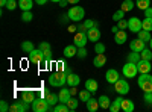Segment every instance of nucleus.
I'll list each match as a JSON object with an SVG mask.
<instances>
[{
    "instance_id": "obj_1",
    "label": "nucleus",
    "mask_w": 152,
    "mask_h": 112,
    "mask_svg": "<svg viewBox=\"0 0 152 112\" xmlns=\"http://www.w3.org/2000/svg\"><path fill=\"white\" fill-rule=\"evenodd\" d=\"M49 83L55 88H62L67 83V74L64 71H55L49 76Z\"/></svg>"
},
{
    "instance_id": "obj_2",
    "label": "nucleus",
    "mask_w": 152,
    "mask_h": 112,
    "mask_svg": "<svg viewBox=\"0 0 152 112\" xmlns=\"http://www.w3.org/2000/svg\"><path fill=\"white\" fill-rule=\"evenodd\" d=\"M137 83L143 92H152V76L149 73L140 74V77L137 79Z\"/></svg>"
},
{
    "instance_id": "obj_3",
    "label": "nucleus",
    "mask_w": 152,
    "mask_h": 112,
    "mask_svg": "<svg viewBox=\"0 0 152 112\" xmlns=\"http://www.w3.org/2000/svg\"><path fill=\"white\" fill-rule=\"evenodd\" d=\"M67 15H69V18L72 21H81L85 17V9L82 6H79V5H75V6H72L69 9Z\"/></svg>"
},
{
    "instance_id": "obj_4",
    "label": "nucleus",
    "mask_w": 152,
    "mask_h": 112,
    "mask_svg": "<svg viewBox=\"0 0 152 112\" xmlns=\"http://www.w3.org/2000/svg\"><path fill=\"white\" fill-rule=\"evenodd\" d=\"M31 108H32L34 112H46V111H50V109H52L44 97H41V98H35V100L32 102V105H31Z\"/></svg>"
},
{
    "instance_id": "obj_5",
    "label": "nucleus",
    "mask_w": 152,
    "mask_h": 112,
    "mask_svg": "<svg viewBox=\"0 0 152 112\" xmlns=\"http://www.w3.org/2000/svg\"><path fill=\"white\" fill-rule=\"evenodd\" d=\"M122 73H123V76L126 77V79H132V77H135L137 74H138V70H137V64H134V62H126V64L123 65V68H122Z\"/></svg>"
},
{
    "instance_id": "obj_6",
    "label": "nucleus",
    "mask_w": 152,
    "mask_h": 112,
    "mask_svg": "<svg viewBox=\"0 0 152 112\" xmlns=\"http://www.w3.org/2000/svg\"><path fill=\"white\" fill-rule=\"evenodd\" d=\"M44 61V52L41 50L40 47L38 48H34V50L29 53V62L31 64H41V62Z\"/></svg>"
},
{
    "instance_id": "obj_7",
    "label": "nucleus",
    "mask_w": 152,
    "mask_h": 112,
    "mask_svg": "<svg viewBox=\"0 0 152 112\" xmlns=\"http://www.w3.org/2000/svg\"><path fill=\"white\" fill-rule=\"evenodd\" d=\"M88 43V36H87V32L84 30H78L73 36V44L78 46V47H85Z\"/></svg>"
},
{
    "instance_id": "obj_8",
    "label": "nucleus",
    "mask_w": 152,
    "mask_h": 112,
    "mask_svg": "<svg viewBox=\"0 0 152 112\" xmlns=\"http://www.w3.org/2000/svg\"><path fill=\"white\" fill-rule=\"evenodd\" d=\"M114 91H116L119 95H125L129 92V83L125 79H119L116 83H114Z\"/></svg>"
},
{
    "instance_id": "obj_9",
    "label": "nucleus",
    "mask_w": 152,
    "mask_h": 112,
    "mask_svg": "<svg viewBox=\"0 0 152 112\" xmlns=\"http://www.w3.org/2000/svg\"><path fill=\"white\" fill-rule=\"evenodd\" d=\"M128 29L134 33H138L142 29H143V21L140 18H137V17H131L128 20Z\"/></svg>"
},
{
    "instance_id": "obj_10",
    "label": "nucleus",
    "mask_w": 152,
    "mask_h": 112,
    "mask_svg": "<svg viewBox=\"0 0 152 112\" xmlns=\"http://www.w3.org/2000/svg\"><path fill=\"white\" fill-rule=\"evenodd\" d=\"M29 109V105L24 102V100H21V102H14L11 106H9V111L11 112H26Z\"/></svg>"
},
{
    "instance_id": "obj_11",
    "label": "nucleus",
    "mask_w": 152,
    "mask_h": 112,
    "mask_svg": "<svg viewBox=\"0 0 152 112\" xmlns=\"http://www.w3.org/2000/svg\"><path fill=\"white\" fill-rule=\"evenodd\" d=\"M129 48L132 52H138L140 53L143 48H146V43L145 41H142L140 38H137V40H131V43H129Z\"/></svg>"
},
{
    "instance_id": "obj_12",
    "label": "nucleus",
    "mask_w": 152,
    "mask_h": 112,
    "mask_svg": "<svg viewBox=\"0 0 152 112\" xmlns=\"http://www.w3.org/2000/svg\"><path fill=\"white\" fill-rule=\"evenodd\" d=\"M151 68H152V65H151V61L140 59V61L137 62V70H138V73H140V74L149 73V71H151Z\"/></svg>"
},
{
    "instance_id": "obj_13",
    "label": "nucleus",
    "mask_w": 152,
    "mask_h": 112,
    "mask_svg": "<svg viewBox=\"0 0 152 112\" xmlns=\"http://www.w3.org/2000/svg\"><path fill=\"white\" fill-rule=\"evenodd\" d=\"M87 36H88V41L91 43H97L100 40V30L97 27H91L87 30Z\"/></svg>"
},
{
    "instance_id": "obj_14",
    "label": "nucleus",
    "mask_w": 152,
    "mask_h": 112,
    "mask_svg": "<svg viewBox=\"0 0 152 112\" xmlns=\"http://www.w3.org/2000/svg\"><path fill=\"white\" fill-rule=\"evenodd\" d=\"M55 68H56V71H64L66 74L73 73V71H72V67L67 64L66 61H56V62H55Z\"/></svg>"
},
{
    "instance_id": "obj_15",
    "label": "nucleus",
    "mask_w": 152,
    "mask_h": 112,
    "mask_svg": "<svg viewBox=\"0 0 152 112\" xmlns=\"http://www.w3.org/2000/svg\"><path fill=\"white\" fill-rule=\"evenodd\" d=\"M105 79H107L108 83H113V85H114V83L119 80V71H117V70H114V68L108 70L107 74H105Z\"/></svg>"
},
{
    "instance_id": "obj_16",
    "label": "nucleus",
    "mask_w": 152,
    "mask_h": 112,
    "mask_svg": "<svg viewBox=\"0 0 152 112\" xmlns=\"http://www.w3.org/2000/svg\"><path fill=\"white\" fill-rule=\"evenodd\" d=\"M105 64H107V56L104 53H97L94 56V59H93V65L96 68H100V67H104Z\"/></svg>"
},
{
    "instance_id": "obj_17",
    "label": "nucleus",
    "mask_w": 152,
    "mask_h": 112,
    "mask_svg": "<svg viewBox=\"0 0 152 112\" xmlns=\"http://www.w3.org/2000/svg\"><path fill=\"white\" fill-rule=\"evenodd\" d=\"M64 56L66 58H75L76 55H78V46H75V44H70L67 47H64Z\"/></svg>"
},
{
    "instance_id": "obj_18",
    "label": "nucleus",
    "mask_w": 152,
    "mask_h": 112,
    "mask_svg": "<svg viewBox=\"0 0 152 112\" xmlns=\"http://www.w3.org/2000/svg\"><path fill=\"white\" fill-rule=\"evenodd\" d=\"M114 41H116V44L122 46V44H125L126 41H128V35H126L125 30H119L117 33H114Z\"/></svg>"
},
{
    "instance_id": "obj_19",
    "label": "nucleus",
    "mask_w": 152,
    "mask_h": 112,
    "mask_svg": "<svg viewBox=\"0 0 152 112\" xmlns=\"http://www.w3.org/2000/svg\"><path fill=\"white\" fill-rule=\"evenodd\" d=\"M21 100H24L28 105H32V102L35 100V92L31 90H24L21 92Z\"/></svg>"
},
{
    "instance_id": "obj_20",
    "label": "nucleus",
    "mask_w": 152,
    "mask_h": 112,
    "mask_svg": "<svg viewBox=\"0 0 152 112\" xmlns=\"http://www.w3.org/2000/svg\"><path fill=\"white\" fill-rule=\"evenodd\" d=\"M79 82H81V77L78 76V74H75V73L67 74V85L69 86H78Z\"/></svg>"
},
{
    "instance_id": "obj_21",
    "label": "nucleus",
    "mask_w": 152,
    "mask_h": 112,
    "mask_svg": "<svg viewBox=\"0 0 152 112\" xmlns=\"http://www.w3.org/2000/svg\"><path fill=\"white\" fill-rule=\"evenodd\" d=\"M46 100H47V103L50 105V108H53V106H56V105L59 103V95L55 94V92H49V94L46 95Z\"/></svg>"
},
{
    "instance_id": "obj_22",
    "label": "nucleus",
    "mask_w": 152,
    "mask_h": 112,
    "mask_svg": "<svg viewBox=\"0 0 152 112\" xmlns=\"http://www.w3.org/2000/svg\"><path fill=\"white\" fill-rule=\"evenodd\" d=\"M122 102H123V98L119 95L116 100H113L111 102V106H110V111L111 112H119L120 109H122Z\"/></svg>"
},
{
    "instance_id": "obj_23",
    "label": "nucleus",
    "mask_w": 152,
    "mask_h": 112,
    "mask_svg": "<svg viewBox=\"0 0 152 112\" xmlns=\"http://www.w3.org/2000/svg\"><path fill=\"white\" fill-rule=\"evenodd\" d=\"M85 88L90 91L91 94L93 92H96L97 91V88H99V83L94 80V79H88V80H85Z\"/></svg>"
},
{
    "instance_id": "obj_24",
    "label": "nucleus",
    "mask_w": 152,
    "mask_h": 112,
    "mask_svg": "<svg viewBox=\"0 0 152 112\" xmlns=\"http://www.w3.org/2000/svg\"><path fill=\"white\" fill-rule=\"evenodd\" d=\"M135 109V105L132 100H128V98H123V102H122V111L125 112H132Z\"/></svg>"
},
{
    "instance_id": "obj_25",
    "label": "nucleus",
    "mask_w": 152,
    "mask_h": 112,
    "mask_svg": "<svg viewBox=\"0 0 152 112\" xmlns=\"http://www.w3.org/2000/svg\"><path fill=\"white\" fill-rule=\"evenodd\" d=\"M58 95H59V102L61 103H67V100L72 97V92H70V88L69 90H61L59 92H58Z\"/></svg>"
},
{
    "instance_id": "obj_26",
    "label": "nucleus",
    "mask_w": 152,
    "mask_h": 112,
    "mask_svg": "<svg viewBox=\"0 0 152 112\" xmlns=\"http://www.w3.org/2000/svg\"><path fill=\"white\" fill-rule=\"evenodd\" d=\"M97 100H99V105H100V108H102V109H110V106H111V100H110V97H108V95H100Z\"/></svg>"
},
{
    "instance_id": "obj_27",
    "label": "nucleus",
    "mask_w": 152,
    "mask_h": 112,
    "mask_svg": "<svg viewBox=\"0 0 152 112\" xmlns=\"http://www.w3.org/2000/svg\"><path fill=\"white\" fill-rule=\"evenodd\" d=\"M32 6H34L32 0H18V8L21 11H31Z\"/></svg>"
},
{
    "instance_id": "obj_28",
    "label": "nucleus",
    "mask_w": 152,
    "mask_h": 112,
    "mask_svg": "<svg viewBox=\"0 0 152 112\" xmlns=\"http://www.w3.org/2000/svg\"><path fill=\"white\" fill-rule=\"evenodd\" d=\"M99 108H100V105H99V100H96V98H90L87 102V109L90 112H96Z\"/></svg>"
},
{
    "instance_id": "obj_29",
    "label": "nucleus",
    "mask_w": 152,
    "mask_h": 112,
    "mask_svg": "<svg viewBox=\"0 0 152 112\" xmlns=\"http://www.w3.org/2000/svg\"><path fill=\"white\" fill-rule=\"evenodd\" d=\"M34 48H35V47H34V43H32V41H23V43H21V50H23L24 53L29 55Z\"/></svg>"
},
{
    "instance_id": "obj_30",
    "label": "nucleus",
    "mask_w": 152,
    "mask_h": 112,
    "mask_svg": "<svg viewBox=\"0 0 152 112\" xmlns=\"http://www.w3.org/2000/svg\"><path fill=\"white\" fill-rule=\"evenodd\" d=\"M151 5H152L151 0H135V6H137L138 9H142V11L148 9Z\"/></svg>"
},
{
    "instance_id": "obj_31",
    "label": "nucleus",
    "mask_w": 152,
    "mask_h": 112,
    "mask_svg": "<svg viewBox=\"0 0 152 112\" xmlns=\"http://www.w3.org/2000/svg\"><path fill=\"white\" fill-rule=\"evenodd\" d=\"M67 106H69V109H70V112H73V111H76L78 109V106H79V102L76 100L75 97H70L69 100H67V103H66Z\"/></svg>"
},
{
    "instance_id": "obj_32",
    "label": "nucleus",
    "mask_w": 152,
    "mask_h": 112,
    "mask_svg": "<svg viewBox=\"0 0 152 112\" xmlns=\"http://www.w3.org/2000/svg\"><path fill=\"white\" fill-rule=\"evenodd\" d=\"M134 6H135V3L132 2V0H123V3H122L120 9H123L125 12H128V11H132Z\"/></svg>"
},
{
    "instance_id": "obj_33",
    "label": "nucleus",
    "mask_w": 152,
    "mask_h": 112,
    "mask_svg": "<svg viewBox=\"0 0 152 112\" xmlns=\"http://www.w3.org/2000/svg\"><path fill=\"white\" fill-rule=\"evenodd\" d=\"M90 98H91V92L88 91L87 88L82 90V91H79V100H81V102H85V103H87Z\"/></svg>"
},
{
    "instance_id": "obj_34",
    "label": "nucleus",
    "mask_w": 152,
    "mask_h": 112,
    "mask_svg": "<svg viewBox=\"0 0 152 112\" xmlns=\"http://www.w3.org/2000/svg\"><path fill=\"white\" fill-rule=\"evenodd\" d=\"M138 38H140L142 41H145V43H149L152 36H151V32H148V30L142 29L140 32H138Z\"/></svg>"
},
{
    "instance_id": "obj_35",
    "label": "nucleus",
    "mask_w": 152,
    "mask_h": 112,
    "mask_svg": "<svg viewBox=\"0 0 152 112\" xmlns=\"http://www.w3.org/2000/svg\"><path fill=\"white\" fill-rule=\"evenodd\" d=\"M140 59H142V56H140V53H138V52H132L131 50V53L128 55V61L129 62H134V64H137Z\"/></svg>"
},
{
    "instance_id": "obj_36",
    "label": "nucleus",
    "mask_w": 152,
    "mask_h": 112,
    "mask_svg": "<svg viewBox=\"0 0 152 112\" xmlns=\"http://www.w3.org/2000/svg\"><path fill=\"white\" fill-rule=\"evenodd\" d=\"M32 18H34V14H32L31 11H23V14H21V21H24V23H31Z\"/></svg>"
},
{
    "instance_id": "obj_37",
    "label": "nucleus",
    "mask_w": 152,
    "mask_h": 112,
    "mask_svg": "<svg viewBox=\"0 0 152 112\" xmlns=\"http://www.w3.org/2000/svg\"><path fill=\"white\" fill-rule=\"evenodd\" d=\"M140 56H142V59L151 61L152 59V48H143V50L140 52Z\"/></svg>"
},
{
    "instance_id": "obj_38",
    "label": "nucleus",
    "mask_w": 152,
    "mask_h": 112,
    "mask_svg": "<svg viewBox=\"0 0 152 112\" xmlns=\"http://www.w3.org/2000/svg\"><path fill=\"white\" fill-rule=\"evenodd\" d=\"M53 111L55 112H70V109H69V106L66 105V103H58L56 106H53Z\"/></svg>"
},
{
    "instance_id": "obj_39",
    "label": "nucleus",
    "mask_w": 152,
    "mask_h": 112,
    "mask_svg": "<svg viewBox=\"0 0 152 112\" xmlns=\"http://www.w3.org/2000/svg\"><path fill=\"white\" fill-rule=\"evenodd\" d=\"M84 29L85 30H88V29H91V27H97L99 24H97V21H93V20H84Z\"/></svg>"
},
{
    "instance_id": "obj_40",
    "label": "nucleus",
    "mask_w": 152,
    "mask_h": 112,
    "mask_svg": "<svg viewBox=\"0 0 152 112\" xmlns=\"http://www.w3.org/2000/svg\"><path fill=\"white\" fill-rule=\"evenodd\" d=\"M123 17H125V11H123V9H119V11H116V12L113 14V20L116 21V23H117L119 20H122Z\"/></svg>"
},
{
    "instance_id": "obj_41",
    "label": "nucleus",
    "mask_w": 152,
    "mask_h": 112,
    "mask_svg": "<svg viewBox=\"0 0 152 112\" xmlns=\"http://www.w3.org/2000/svg\"><path fill=\"white\" fill-rule=\"evenodd\" d=\"M143 29H145V30H148V32H151V30H152V18L146 17V18L143 20Z\"/></svg>"
},
{
    "instance_id": "obj_42",
    "label": "nucleus",
    "mask_w": 152,
    "mask_h": 112,
    "mask_svg": "<svg viewBox=\"0 0 152 112\" xmlns=\"http://www.w3.org/2000/svg\"><path fill=\"white\" fill-rule=\"evenodd\" d=\"M105 50H107V48H105V46L102 44V43H94V52L96 53H105Z\"/></svg>"
},
{
    "instance_id": "obj_43",
    "label": "nucleus",
    "mask_w": 152,
    "mask_h": 112,
    "mask_svg": "<svg viewBox=\"0 0 152 112\" xmlns=\"http://www.w3.org/2000/svg\"><path fill=\"white\" fill-rule=\"evenodd\" d=\"M87 48L85 47H78V55H76V56H78L79 59H85L87 58Z\"/></svg>"
},
{
    "instance_id": "obj_44",
    "label": "nucleus",
    "mask_w": 152,
    "mask_h": 112,
    "mask_svg": "<svg viewBox=\"0 0 152 112\" xmlns=\"http://www.w3.org/2000/svg\"><path fill=\"white\" fill-rule=\"evenodd\" d=\"M18 6V2H15V0H8V3H6V9H9V11H14L15 8Z\"/></svg>"
},
{
    "instance_id": "obj_45",
    "label": "nucleus",
    "mask_w": 152,
    "mask_h": 112,
    "mask_svg": "<svg viewBox=\"0 0 152 112\" xmlns=\"http://www.w3.org/2000/svg\"><path fill=\"white\" fill-rule=\"evenodd\" d=\"M40 48L43 52H50L52 50V47H50V44L47 43V41H43V43H40Z\"/></svg>"
},
{
    "instance_id": "obj_46",
    "label": "nucleus",
    "mask_w": 152,
    "mask_h": 112,
    "mask_svg": "<svg viewBox=\"0 0 152 112\" xmlns=\"http://www.w3.org/2000/svg\"><path fill=\"white\" fill-rule=\"evenodd\" d=\"M117 26H119L120 30H122V29H128V21H126L125 18H122V20L117 21Z\"/></svg>"
},
{
    "instance_id": "obj_47",
    "label": "nucleus",
    "mask_w": 152,
    "mask_h": 112,
    "mask_svg": "<svg viewBox=\"0 0 152 112\" xmlns=\"http://www.w3.org/2000/svg\"><path fill=\"white\" fill-rule=\"evenodd\" d=\"M8 111H9V105H8V102L2 100V102H0V112H8Z\"/></svg>"
},
{
    "instance_id": "obj_48",
    "label": "nucleus",
    "mask_w": 152,
    "mask_h": 112,
    "mask_svg": "<svg viewBox=\"0 0 152 112\" xmlns=\"http://www.w3.org/2000/svg\"><path fill=\"white\" fill-rule=\"evenodd\" d=\"M143 98H145V102H146L148 105H152V92H145Z\"/></svg>"
},
{
    "instance_id": "obj_49",
    "label": "nucleus",
    "mask_w": 152,
    "mask_h": 112,
    "mask_svg": "<svg viewBox=\"0 0 152 112\" xmlns=\"http://www.w3.org/2000/svg\"><path fill=\"white\" fill-rule=\"evenodd\" d=\"M44 59H46V61H50V62L53 61V59H52V50H50V52H44Z\"/></svg>"
},
{
    "instance_id": "obj_50",
    "label": "nucleus",
    "mask_w": 152,
    "mask_h": 112,
    "mask_svg": "<svg viewBox=\"0 0 152 112\" xmlns=\"http://www.w3.org/2000/svg\"><path fill=\"white\" fill-rule=\"evenodd\" d=\"M145 17H149V18H152V6H149L148 9H145Z\"/></svg>"
},
{
    "instance_id": "obj_51",
    "label": "nucleus",
    "mask_w": 152,
    "mask_h": 112,
    "mask_svg": "<svg viewBox=\"0 0 152 112\" xmlns=\"http://www.w3.org/2000/svg\"><path fill=\"white\" fill-rule=\"evenodd\" d=\"M70 33H76V32H78V27H76V26H69V29H67Z\"/></svg>"
},
{
    "instance_id": "obj_52",
    "label": "nucleus",
    "mask_w": 152,
    "mask_h": 112,
    "mask_svg": "<svg viewBox=\"0 0 152 112\" xmlns=\"http://www.w3.org/2000/svg\"><path fill=\"white\" fill-rule=\"evenodd\" d=\"M58 5H59V6H61V8H66V6H67V5H69V2H67V0H61V2H59V3H58Z\"/></svg>"
},
{
    "instance_id": "obj_53",
    "label": "nucleus",
    "mask_w": 152,
    "mask_h": 112,
    "mask_svg": "<svg viewBox=\"0 0 152 112\" xmlns=\"http://www.w3.org/2000/svg\"><path fill=\"white\" fill-rule=\"evenodd\" d=\"M70 92H72V95H75L76 92H78V90H76V86H70Z\"/></svg>"
},
{
    "instance_id": "obj_54",
    "label": "nucleus",
    "mask_w": 152,
    "mask_h": 112,
    "mask_svg": "<svg viewBox=\"0 0 152 112\" xmlns=\"http://www.w3.org/2000/svg\"><path fill=\"white\" fill-rule=\"evenodd\" d=\"M69 5H78L79 3V0H67Z\"/></svg>"
},
{
    "instance_id": "obj_55",
    "label": "nucleus",
    "mask_w": 152,
    "mask_h": 112,
    "mask_svg": "<svg viewBox=\"0 0 152 112\" xmlns=\"http://www.w3.org/2000/svg\"><path fill=\"white\" fill-rule=\"evenodd\" d=\"M46 2H47V0H35L37 5H46Z\"/></svg>"
},
{
    "instance_id": "obj_56",
    "label": "nucleus",
    "mask_w": 152,
    "mask_h": 112,
    "mask_svg": "<svg viewBox=\"0 0 152 112\" xmlns=\"http://www.w3.org/2000/svg\"><path fill=\"white\" fill-rule=\"evenodd\" d=\"M111 30H113V33H117L120 29H119V26H113V27H111Z\"/></svg>"
},
{
    "instance_id": "obj_57",
    "label": "nucleus",
    "mask_w": 152,
    "mask_h": 112,
    "mask_svg": "<svg viewBox=\"0 0 152 112\" xmlns=\"http://www.w3.org/2000/svg\"><path fill=\"white\" fill-rule=\"evenodd\" d=\"M8 3V0H0V6H6Z\"/></svg>"
},
{
    "instance_id": "obj_58",
    "label": "nucleus",
    "mask_w": 152,
    "mask_h": 112,
    "mask_svg": "<svg viewBox=\"0 0 152 112\" xmlns=\"http://www.w3.org/2000/svg\"><path fill=\"white\" fill-rule=\"evenodd\" d=\"M50 2H53V3H59L61 0H50Z\"/></svg>"
},
{
    "instance_id": "obj_59",
    "label": "nucleus",
    "mask_w": 152,
    "mask_h": 112,
    "mask_svg": "<svg viewBox=\"0 0 152 112\" xmlns=\"http://www.w3.org/2000/svg\"><path fill=\"white\" fill-rule=\"evenodd\" d=\"M149 46H151V48H152V38H151V41H149Z\"/></svg>"
},
{
    "instance_id": "obj_60",
    "label": "nucleus",
    "mask_w": 152,
    "mask_h": 112,
    "mask_svg": "<svg viewBox=\"0 0 152 112\" xmlns=\"http://www.w3.org/2000/svg\"><path fill=\"white\" fill-rule=\"evenodd\" d=\"M151 6H152V5H151Z\"/></svg>"
}]
</instances>
